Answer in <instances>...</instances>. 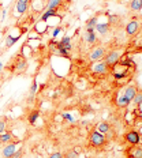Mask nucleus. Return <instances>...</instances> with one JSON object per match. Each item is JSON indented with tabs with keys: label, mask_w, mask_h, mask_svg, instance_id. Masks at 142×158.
<instances>
[{
	"label": "nucleus",
	"mask_w": 142,
	"mask_h": 158,
	"mask_svg": "<svg viewBox=\"0 0 142 158\" xmlns=\"http://www.w3.org/2000/svg\"><path fill=\"white\" fill-rule=\"evenodd\" d=\"M62 4H63V0H48V3H47V8L58 10Z\"/></svg>",
	"instance_id": "24"
},
{
	"label": "nucleus",
	"mask_w": 142,
	"mask_h": 158,
	"mask_svg": "<svg viewBox=\"0 0 142 158\" xmlns=\"http://www.w3.org/2000/svg\"><path fill=\"white\" fill-rule=\"evenodd\" d=\"M104 55H105L104 48H94L93 51L90 52L89 57H90L92 61H98V60H103V59H104Z\"/></svg>",
	"instance_id": "9"
},
{
	"label": "nucleus",
	"mask_w": 142,
	"mask_h": 158,
	"mask_svg": "<svg viewBox=\"0 0 142 158\" xmlns=\"http://www.w3.org/2000/svg\"><path fill=\"white\" fill-rule=\"evenodd\" d=\"M78 157V154L75 153L74 150H71V151H68L67 154H64V158H77Z\"/></svg>",
	"instance_id": "32"
},
{
	"label": "nucleus",
	"mask_w": 142,
	"mask_h": 158,
	"mask_svg": "<svg viewBox=\"0 0 142 158\" xmlns=\"http://www.w3.org/2000/svg\"><path fill=\"white\" fill-rule=\"evenodd\" d=\"M74 151H75V153H77L78 156H79V154H81V151H82V149H81V147H75Z\"/></svg>",
	"instance_id": "35"
},
{
	"label": "nucleus",
	"mask_w": 142,
	"mask_h": 158,
	"mask_svg": "<svg viewBox=\"0 0 142 158\" xmlns=\"http://www.w3.org/2000/svg\"><path fill=\"white\" fill-rule=\"evenodd\" d=\"M137 108H141L142 106V93H137L135 94V97L133 98V101H131Z\"/></svg>",
	"instance_id": "26"
},
{
	"label": "nucleus",
	"mask_w": 142,
	"mask_h": 158,
	"mask_svg": "<svg viewBox=\"0 0 142 158\" xmlns=\"http://www.w3.org/2000/svg\"><path fill=\"white\" fill-rule=\"evenodd\" d=\"M3 68H4V64H3L2 61H0V74H2V72H3Z\"/></svg>",
	"instance_id": "36"
},
{
	"label": "nucleus",
	"mask_w": 142,
	"mask_h": 158,
	"mask_svg": "<svg viewBox=\"0 0 142 158\" xmlns=\"http://www.w3.org/2000/svg\"><path fill=\"white\" fill-rule=\"evenodd\" d=\"M37 90H38V82L34 79V81L32 82L30 89H29V102H32V100L34 98V95L37 94Z\"/></svg>",
	"instance_id": "18"
},
{
	"label": "nucleus",
	"mask_w": 142,
	"mask_h": 158,
	"mask_svg": "<svg viewBox=\"0 0 142 158\" xmlns=\"http://www.w3.org/2000/svg\"><path fill=\"white\" fill-rule=\"evenodd\" d=\"M131 11H141L142 10V0H131L128 4Z\"/></svg>",
	"instance_id": "23"
},
{
	"label": "nucleus",
	"mask_w": 142,
	"mask_h": 158,
	"mask_svg": "<svg viewBox=\"0 0 142 158\" xmlns=\"http://www.w3.org/2000/svg\"><path fill=\"white\" fill-rule=\"evenodd\" d=\"M141 27V22L138 19H131L130 22L126 25V34L127 35H135L138 31H140Z\"/></svg>",
	"instance_id": "7"
},
{
	"label": "nucleus",
	"mask_w": 142,
	"mask_h": 158,
	"mask_svg": "<svg viewBox=\"0 0 142 158\" xmlns=\"http://www.w3.org/2000/svg\"><path fill=\"white\" fill-rule=\"evenodd\" d=\"M58 47H62V48H64V49H67V51H70L71 52V49H72V40L70 35H64V37H62V40L58 42Z\"/></svg>",
	"instance_id": "13"
},
{
	"label": "nucleus",
	"mask_w": 142,
	"mask_h": 158,
	"mask_svg": "<svg viewBox=\"0 0 142 158\" xmlns=\"http://www.w3.org/2000/svg\"><path fill=\"white\" fill-rule=\"evenodd\" d=\"M118 64L123 65V67H126V68H135V67H137L135 61L130 57V56H126V55H124V56H120V59H119Z\"/></svg>",
	"instance_id": "10"
},
{
	"label": "nucleus",
	"mask_w": 142,
	"mask_h": 158,
	"mask_svg": "<svg viewBox=\"0 0 142 158\" xmlns=\"http://www.w3.org/2000/svg\"><path fill=\"white\" fill-rule=\"evenodd\" d=\"M30 3H32V0H16L14 4V8H12V15L15 18L24 16L29 11V8H30Z\"/></svg>",
	"instance_id": "1"
},
{
	"label": "nucleus",
	"mask_w": 142,
	"mask_h": 158,
	"mask_svg": "<svg viewBox=\"0 0 142 158\" xmlns=\"http://www.w3.org/2000/svg\"><path fill=\"white\" fill-rule=\"evenodd\" d=\"M124 140L130 144V146H140L141 144V132L138 130H130L124 135Z\"/></svg>",
	"instance_id": "3"
},
{
	"label": "nucleus",
	"mask_w": 142,
	"mask_h": 158,
	"mask_svg": "<svg viewBox=\"0 0 142 158\" xmlns=\"http://www.w3.org/2000/svg\"><path fill=\"white\" fill-rule=\"evenodd\" d=\"M119 59H120V52L119 51H110L108 53H105L104 55V59L103 60L107 63V65L108 67H114L115 64H118V61H119Z\"/></svg>",
	"instance_id": "5"
},
{
	"label": "nucleus",
	"mask_w": 142,
	"mask_h": 158,
	"mask_svg": "<svg viewBox=\"0 0 142 158\" xmlns=\"http://www.w3.org/2000/svg\"><path fill=\"white\" fill-rule=\"evenodd\" d=\"M6 127H7V123H6V120H0V134L4 132Z\"/></svg>",
	"instance_id": "33"
},
{
	"label": "nucleus",
	"mask_w": 142,
	"mask_h": 158,
	"mask_svg": "<svg viewBox=\"0 0 142 158\" xmlns=\"http://www.w3.org/2000/svg\"><path fill=\"white\" fill-rule=\"evenodd\" d=\"M58 42H59V41H56L55 38H52L51 41H49V44H48V47H49V51H52V52H56V48H58Z\"/></svg>",
	"instance_id": "29"
},
{
	"label": "nucleus",
	"mask_w": 142,
	"mask_h": 158,
	"mask_svg": "<svg viewBox=\"0 0 142 158\" xmlns=\"http://www.w3.org/2000/svg\"><path fill=\"white\" fill-rule=\"evenodd\" d=\"M84 40L88 42V44H94V42L97 41V35H96V31H92V33L85 31Z\"/></svg>",
	"instance_id": "22"
},
{
	"label": "nucleus",
	"mask_w": 142,
	"mask_h": 158,
	"mask_svg": "<svg viewBox=\"0 0 142 158\" xmlns=\"http://www.w3.org/2000/svg\"><path fill=\"white\" fill-rule=\"evenodd\" d=\"M131 156H133L134 158H142V147L141 146H135L134 150L131 151Z\"/></svg>",
	"instance_id": "27"
},
{
	"label": "nucleus",
	"mask_w": 142,
	"mask_h": 158,
	"mask_svg": "<svg viewBox=\"0 0 142 158\" xmlns=\"http://www.w3.org/2000/svg\"><path fill=\"white\" fill-rule=\"evenodd\" d=\"M90 70L93 74H97V75H105L110 72V67L107 65L104 60H98V61H94L93 64L90 65Z\"/></svg>",
	"instance_id": "4"
},
{
	"label": "nucleus",
	"mask_w": 142,
	"mask_h": 158,
	"mask_svg": "<svg viewBox=\"0 0 142 158\" xmlns=\"http://www.w3.org/2000/svg\"><path fill=\"white\" fill-rule=\"evenodd\" d=\"M97 18L96 16H93V18H90L89 21L86 22V26H85V29L86 30H94V27H96V23H97Z\"/></svg>",
	"instance_id": "25"
},
{
	"label": "nucleus",
	"mask_w": 142,
	"mask_h": 158,
	"mask_svg": "<svg viewBox=\"0 0 142 158\" xmlns=\"http://www.w3.org/2000/svg\"><path fill=\"white\" fill-rule=\"evenodd\" d=\"M48 158H64V154L59 153V151H55V153L49 154V157H48Z\"/></svg>",
	"instance_id": "31"
},
{
	"label": "nucleus",
	"mask_w": 142,
	"mask_h": 158,
	"mask_svg": "<svg viewBox=\"0 0 142 158\" xmlns=\"http://www.w3.org/2000/svg\"><path fill=\"white\" fill-rule=\"evenodd\" d=\"M105 143H107V136L98 132L97 130H93L89 134V144L92 147H103Z\"/></svg>",
	"instance_id": "2"
},
{
	"label": "nucleus",
	"mask_w": 142,
	"mask_h": 158,
	"mask_svg": "<svg viewBox=\"0 0 142 158\" xmlns=\"http://www.w3.org/2000/svg\"><path fill=\"white\" fill-rule=\"evenodd\" d=\"M130 104H131V101H130V100H127V98L124 97L123 94L119 95L118 100H116V105H118L119 108H127Z\"/></svg>",
	"instance_id": "21"
},
{
	"label": "nucleus",
	"mask_w": 142,
	"mask_h": 158,
	"mask_svg": "<svg viewBox=\"0 0 142 158\" xmlns=\"http://www.w3.org/2000/svg\"><path fill=\"white\" fill-rule=\"evenodd\" d=\"M62 116V118H63V120H66V121H68V123H75V118L71 116L70 113H68V112H63V113L60 114Z\"/></svg>",
	"instance_id": "28"
},
{
	"label": "nucleus",
	"mask_w": 142,
	"mask_h": 158,
	"mask_svg": "<svg viewBox=\"0 0 142 158\" xmlns=\"http://www.w3.org/2000/svg\"><path fill=\"white\" fill-rule=\"evenodd\" d=\"M19 38H21V34H7L6 35V48H11L14 47L16 42L19 41Z\"/></svg>",
	"instance_id": "14"
},
{
	"label": "nucleus",
	"mask_w": 142,
	"mask_h": 158,
	"mask_svg": "<svg viewBox=\"0 0 142 158\" xmlns=\"http://www.w3.org/2000/svg\"><path fill=\"white\" fill-rule=\"evenodd\" d=\"M137 93H138V90H137V87H135V86H127L123 90V95L127 98V100H130V101H133V98L135 97V94H137Z\"/></svg>",
	"instance_id": "17"
},
{
	"label": "nucleus",
	"mask_w": 142,
	"mask_h": 158,
	"mask_svg": "<svg viewBox=\"0 0 142 158\" xmlns=\"http://www.w3.org/2000/svg\"><path fill=\"white\" fill-rule=\"evenodd\" d=\"M60 33H62V27H60V26H56V27L54 29V30H52V34H51V37L56 40V38L59 37V34H60Z\"/></svg>",
	"instance_id": "30"
},
{
	"label": "nucleus",
	"mask_w": 142,
	"mask_h": 158,
	"mask_svg": "<svg viewBox=\"0 0 142 158\" xmlns=\"http://www.w3.org/2000/svg\"><path fill=\"white\" fill-rule=\"evenodd\" d=\"M40 116H41V112H40L38 109L32 110L30 113H29V116H28V121H29V124H30V126H36V123L38 121Z\"/></svg>",
	"instance_id": "16"
},
{
	"label": "nucleus",
	"mask_w": 142,
	"mask_h": 158,
	"mask_svg": "<svg viewBox=\"0 0 142 158\" xmlns=\"http://www.w3.org/2000/svg\"><path fill=\"white\" fill-rule=\"evenodd\" d=\"M97 131L98 132H101V134H108L111 131V126H110V123L108 121H101V123H98V126H97Z\"/></svg>",
	"instance_id": "19"
},
{
	"label": "nucleus",
	"mask_w": 142,
	"mask_h": 158,
	"mask_svg": "<svg viewBox=\"0 0 142 158\" xmlns=\"http://www.w3.org/2000/svg\"><path fill=\"white\" fill-rule=\"evenodd\" d=\"M22 154H24V153H22V150H16L15 153L12 154L11 158H22Z\"/></svg>",
	"instance_id": "34"
},
{
	"label": "nucleus",
	"mask_w": 142,
	"mask_h": 158,
	"mask_svg": "<svg viewBox=\"0 0 142 158\" xmlns=\"http://www.w3.org/2000/svg\"><path fill=\"white\" fill-rule=\"evenodd\" d=\"M15 151H16V142H10L7 144H4V147L2 150L3 158H11Z\"/></svg>",
	"instance_id": "8"
},
{
	"label": "nucleus",
	"mask_w": 142,
	"mask_h": 158,
	"mask_svg": "<svg viewBox=\"0 0 142 158\" xmlns=\"http://www.w3.org/2000/svg\"><path fill=\"white\" fill-rule=\"evenodd\" d=\"M14 140V135H12L11 131H7L6 130L4 132L0 134V144H7L10 142Z\"/></svg>",
	"instance_id": "15"
},
{
	"label": "nucleus",
	"mask_w": 142,
	"mask_h": 158,
	"mask_svg": "<svg viewBox=\"0 0 142 158\" xmlns=\"http://www.w3.org/2000/svg\"><path fill=\"white\" fill-rule=\"evenodd\" d=\"M126 158H134V157H133V156H131V154H128V156H127Z\"/></svg>",
	"instance_id": "37"
},
{
	"label": "nucleus",
	"mask_w": 142,
	"mask_h": 158,
	"mask_svg": "<svg viewBox=\"0 0 142 158\" xmlns=\"http://www.w3.org/2000/svg\"><path fill=\"white\" fill-rule=\"evenodd\" d=\"M55 16H60L58 14V10H52V8H47L44 12L41 14V16H40V21L42 22H48L51 18H55Z\"/></svg>",
	"instance_id": "11"
},
{
	"label": "nucleus",
	"mask_w": 142,
	"mask_h": 158,
	"mask_svg": "<svg viewBox=\"0 0 142 158\" xmlns=\"http://www.w3.org/2000/svg\"><path fill=\"white\" fill-rule=\"evenodd\" d=\"M110 71L112 72L115 79H124L128 75V68L123 67V65H120V64H115L114 67L110 68Z\"/></svg>",
	"instance_id": "6"
},
{
	"label": "nucleus",
	"mask_w": 142,
	"mask_h": 158,
	"mask_svg": "<svg viewBox=\"0 0 142 158\" xmlns=\"http://www.w3.org/2000/svg\"><path fill=\"white\" fill-rule=\"evenodd\" d=\"M26 65H28V60L21 56V57L16 60V63H15V70L18 71V72H21V71H24L25 68H26Z\"/></svg>",
	"instance_id": "20"
},
{
	"label": "nucleus",
	"mask_w": 142,
	"mask_h": 158,
	"mask_svg": "<svg viewBox=\"0 0 142 158\" xmlns=\"http://www.w3.org/2000/svg\"><path fill=\"white\" fill-rule=\"evenodd\" d=\"M110 30V22H97L94 27V31H97L100 35H105Z\"/></svg>",
	"instance_id": "12"
}]
</instances>
